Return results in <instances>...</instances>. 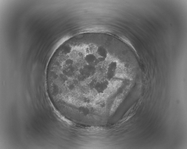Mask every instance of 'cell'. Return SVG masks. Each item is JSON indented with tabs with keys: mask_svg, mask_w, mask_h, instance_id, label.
I'll use <instances>...</instances> for the list:
<instances>
[{
	"mask_svg": "<svg viewBox=\"0 0 187 149\" xmlns=\"http://www.w3.org/2000/svg\"><path fill=\"white\" fill-rule=\"evenodd\" d=\"M118 67V63L116 61L111 60L107 67L106 77L109 81L112 79L115 75Z\"/></svg>",
	"mask_w": 187,
	"mask_h": 149,
	"instance_id": "6da1fadb",
	"label": "cell"
}]
</instances>
